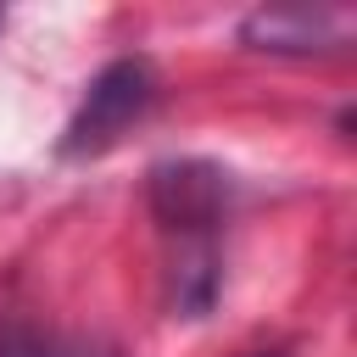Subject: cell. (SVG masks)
Here are the masks:
<instances>
[{"mask_svg":"<svg viewBox=\"0 0 357 357\" xmlns=\"http://www.w3.org/2000/svg\"><path fill=\"white\" fill-rule=\"evenodd\" d=\"M151 100H156V73H151L145 56H117V61H106V67L89 78L78 112H73L67 128H61V156H100V151H112V145L151 112Z\"/></svg>","mask_w":357,"mask_h":357,"instance_id":"obj_1","label":"cell"},{"mask_svg":"<svg viewBox=\"0 0 357 357\" xmlns=\"http://www.w3.org/2000/svg\"><path fill=\"white\" fill-rule=\"evenodd\" d=\"M0 357H117V351L89 346V340H67V335H45L28 324H0Z\"/></svg>","mask_w":357,"mask_h":357,"instance_id":"obj_4","label":"cell"},{"mask_svg":"<svg viewBox=\"0 0 357 357\" xmlns=\"http://www.w3.org/2000/svg\"><path fill=\"white\" fill-rule=\"evenodd\" d=\"M229 195H234V178L218 162H201V156L156 162L151 178H145V201L173 240H212V229L229 212Z\"/></svg>","mask_w":357,"mask_h":357,"instance_id":"obj_2","label":"cell"},{"mask_svg":"<svg viewBox=\"0 0 357 357\" xmlns=\"http://www.w3.org/2000/svg\"><path fill=\"white\" fill-rule=\"evenodd\" d=\"M240 45L268 56H324L351 45V17L335 6H257L240 17Z\"/></svg>","mask_w":357,"mask_h":357,"instance_id":"obj_3","label":"cell"}]
</instances>
